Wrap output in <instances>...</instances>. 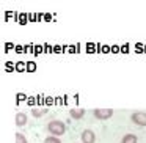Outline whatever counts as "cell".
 I'll return each mask as SVG.
<instances>
[{"mask_svg":"<svg viewBox=\"0 0 146 143\" xmlns=\"http://www.w3.org/2000/svg\"><path fill=\"white\" fill-rule=\"evenodd\" d=\"M16 143H29V140L22 132H16Z\"/></svg>","mask_w":146,"mask_h":143,"instance_id":"8","label":"cell"},{"mask_svg":"<svg viewBox=\"0 0 146 143\" xmlns=\"http://www.w3.org/2000/svg\"><path fill=\"white\" fill-rule=\"evenodd\" d=\"M113 108H94L93 110V115H94V118H98V120H110L111 116H113Z\"/></svg>","mask_w":146,"mask_h":143,"instance_id":"2","label":"cell"},{"mask_svg":"<svg viewBox=\"0 0 146 143\" xmlns=\"http://www.w3.org/2000/svg\"><path fill=\"white\" fill-rule=\"evenodd\" d=\"M44 113H46V110H44V108H33V110H32V115H33L35 118H39V116H42Z\"/></svg>","mask_w":146,"mask_h":143,"instance_id":"10","label":"cell"},{"mask_svg":"<svg viewBox=\"0 0 146 143\" xmlns=\"http://www.w3.org/2000/svg\"><path fill=\"white\" fill-rule=\"evenodd\" d=\"M119 143H138V138H137L135 134H126Z\"/></svg>","mask_w":146,"mask_h":143,"instance_id":"7","label":"cell"},{"mask_svg":"<svg viewBox=\"0 0 146 143\" xmlns=\"http://www.w3.org/2000/svg\"><path fill=\"white\" fill-rule=\"evenodd\" d=\"M44 143H61L60 137H54V135H49L44 138Z\"/></svg>","mask_w":146,"mask_h":143,"instance_id":"9","label":"cell"},{"mask_svg":"<svg viewBox=\"0 0 146 143\" xmlns=\"http://www.w3.org/2000/svg\"><path fill=\"white\" fill-rule=\"evenodd\" d=\"M130 120H132L133 124L140 127H146V112H133L130 115Z\"/></svg>","mask_w":146,"mask_h":143,"instance_id":"3","label":"cell"},{"mask_svg":"<svg viewBox=\"0 0 146 143\" xmlns=\"http://www.w3.org/2000/svg\"><path fill=\"white\" fill-rule=\"evenodd\" d=\"M85 108L82 107H77V108H71L69 110V116L72 118V120H82L83 116H85Z\"/></svg>","mask_w":146,"mask_h":143,"instance_id":"5","label":"cell"},{"mask_svg":"<svg viewBox=\"0 0 146 143\" xmlns=\"http://www.w3.org/2000/svg\"><path fill=\"white\" fill-rule=\"evenodd\" d=\"M80 140H82V143H96V134H94V130L85 129L82 132V135H80Z\"/></svg>","mask_w":146,"mask_h":143,"instance_id":"4","label":"cell"},{"mask_svg":"<svg viewBox=\"0 0 146 143\" xmlns=\"http://www.w3.org/2000/svg\"><path fill=\"white\" fill-rule=\"evenodd\" d=\"M47 132L54 137H61L66 132V124L61 120H52L47 123Z\"/></svg>","mask_w":146,"mask_h":143,"instance_id":"1","label":"cell"},{"mask_svg":"<svg viewBox=\"0 0 146 143\" xmlns=\"http://www.w3.org/2000/svg\"><path fill=\"white\" fill-rule=\"evenodd\" d=\"M27 121H29V118H27V115H25V113H22V112L16 113V116H14V123H16V126H19V127L25 126Z\"/></svg>","mask_w":146,"mask_h":143,"instance_id":"6","label":"cell"}]
</instances>
